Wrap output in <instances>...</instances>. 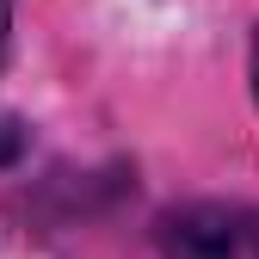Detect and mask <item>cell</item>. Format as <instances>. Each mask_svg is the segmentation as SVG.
Segmentation results:
<instances>
[{"label": "cell", "instance_id": "6da1fadb", "mask_svg": "<svg viewBox=\"0 0 259 259\" xmlns=\"http://www.w3.org/2000/svg\"><path fill=\"white\" fill-rule=\"evenodd\" d=\"M154 259H259V210L253 204H179L154 222Z\"/></svg>", "mask_w": 259, "mask_h": 259}, {"label": "cell", "instance_id": "7a4b0ae2", "mask_svg": "<svg viewBox=\"0 0 259 259\" xmlns=\"http://www.w3.org/2000/svg\"><path fill=\"white\" fill-rule=\"evenodd\" d=\"M25 148H31V130H25L19 117H0V167H13Z\"/></svg>", "mask_w": 259, "mask_h": 259}, {"label": "cell", "instance_id": "3957f363", "mask_svg": "<svg viewBox=\"0 0 259 259\" xmlns=\"http://www.w3.org/2000/svg\"><path fill=\"white\" fill-rule=\"evenodd\" d=\"M7 50H13V0H0V68H7Z\"/></svg>", "mask_w": 259, "mask_h": 259}, {"label": "cell", "instance_id": "277c9868", "mask_svg": "<svg viewBox=\"0 0 259 259\" xmlns=\"http://www.w3.org/2000/svg\"><path fill=\"white\" fill-rule=\"evenodd\" d=\"M253 99H259V31H253Z\"/></svg>", "mask_w": 259, "mask_h": 259}]
</instances>
